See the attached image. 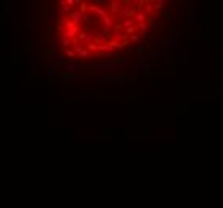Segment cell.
<instances>
[{
  "label": "cell",
  "instance_id": "cell-1",
  "mask_svg": "<svg viewBox=\"0 0 223 208\" xmlns=\"http://www.w3.org/2000/svg\"><path fill=\"white\" fill-rule=\"evenodd\" d=\"M146 18H148V16H146V15H144V13H143V11H140V13H138V15H136V19H138V21H140V23H141V24H143V23H144V21H146Z\"/></svg>",
  "mask_w": 223,
  "mask_h": 208
}]
</instances>
